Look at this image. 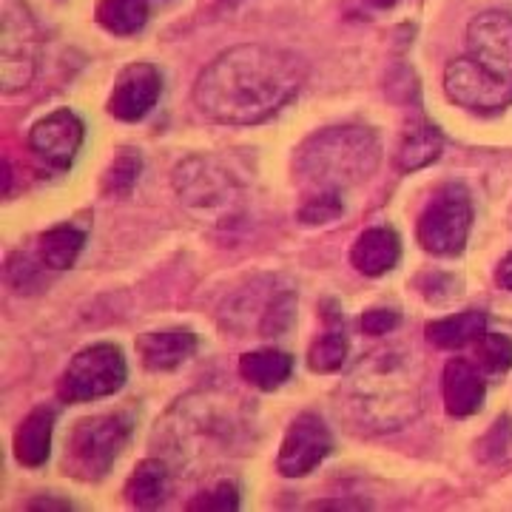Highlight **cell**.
Instances as JSON below:
<instances>
[{"label": "cell", "mask_w": 512, "mask_h": 512, "mask_svg": "<svg viewBox=\"0 0 512 512\" xmlns=\"http://www.w3.org/2000/svg\"><path fill=\"white\" fill-rule=\"evenodd\" d=\"M308 69L276 46L245 43L214 57L194 83L197 109L222 126H256L271 120L299 94Z\"/></svg>", "instance_id": "6da1fadb"}, {"label": "cell", "mask_w": 512, "mask_h": 512, "mask_svg": "<svg viewBox=\"0 0 512 512\" xmlns=\"http://www.w3.org/2000/svg\"><path fill=\"white\" fill-rule=\"evenodd\" d=\"M254 433V407L225 390H200L174 404L154 430L163 458L180 476H202L245 453Z\"/></svg>", "instance_id": "7a4b0ae2"}, {"label": "cell", "mask_w": 512, "mask_h": 512, "mask_svg": "<svg viewBox=\"0 0 512 512\" xmlns=\"http://www.w3.org/2000/svg\"><path fill=\"white\" fill-rule=\"evenodd\" d=\"M424 367L413 350L390 345L362 356L339 390L359 427L373 433L402 430L421 413Z\"/></svg>", "instance_id": "3957f363"}, {"label": "cell", "mask_w": 512, "mask_h": 512, "mask_svg": "<svg viewBox=\"0 0 512 512\" xmlns=\"http://www.w3.org/2000/svg\"><path fill=\"white\" fill-rule=\"evenodd\" d=\"M450 103L478 114L512 106V15L484 12L467 26V55L444 69Z\"/></svg>", "instance_id": "277c9868"}, {"label": "cell", "mask_w": 512, "mask_h": 512, "mask_svg": "<svg viewBox=\"0 0 512 512\" xmlns=\"http://www.w3.org/2000/svg\"><path fill=\"white\" fill-rule=\"evenodd\" d=\"M382 160V143L376 131L359 123L330 126L311 134L296 148L293 171L299 183L311 188L313 194L322 191H348L353 185L367 180Z\"/></svg>", "instance_id": "5b68a950"}, {"label": "cell", "mask_w": 512, "mask_h": 512, "mask_svg": "<svg viewBox=\"0 0 512 512\" xmlns=\"http://www.w3.org/2000/svg\"><path fill=\"white\" fill-rule=\"evenodd\" d=\"M174 191L185 208L211 220L228 222L242 208V183L228 165L211 154H194L174 168Z\"/></svg>", "instance_id": "8992f818"}, {"label": "cell", "mask_w": 512, "mask_h": 512, "mask_svg": "<svg viewBox=\"0 0 512 512\" xmlns=\"http://www.w3.org/2000/svg\"><path fill=\"white\" fill-rule=\"evenodd\" d=\"M131 430H134V419L128 413L80 419L66 441V458H63L66 473L83 481L103 478L123 453V447L131 439Z\"/></svg>", "instance_id": "52a82bcc"}, {"label": "cell", "mask_w": 512, "mask_h": 512, "mask_svg": "<svg viewBox=\"0 0 512 512\" xmlns=\"http://www.w3.org/2000/svg\"><path fill=\"white\" fill-rule=\"evenodd\" d=\"M473 225V197L461 183L441 185L419 217V242L436 256H456L464 251Z\"/></svg>", "instance_id": "ba28073f"}, {"label": "cell", "mask_w": 512, "mask_h": 512, "mask_svg": "<svg viewBox=\"0 0 512 512\" xmlns=\"http://www.w3.org/2000/svg\"><path fill=\"white\" fill-rule=\"evenodd\" d=\"M126 356L117 345L100 342L80 350L57 382V396L63 402H94L117 393L126 384Z\"/></svg>", "instance_id": "9c48e42d"}, {"label": "cell", "mask_w": 512, "mask_h": 512, "mask_svg": "<svg viewBox=\"0 0 512 512\" xmlns=\"http://www.w3.org/2000/svg\"><path fill=\"white\" fill-rule=\"evenodd\" d=\"M40 32L20 0H3L0 9V86L12 94L26 89L37 72Z\"/></svg>", "instance_id": "30bf717a"}, {"label": "cell", "mask_w": 512, "mask_h": 512, "mask_svg": "<svg viewBox=\"0 0 512 512\" xmlns=\"http://www.w3.org/2000/svg\"><path fill=\"white\" fill-rule=\"evenodd\" d=\"M330 450H333V436L325 419L316 413H302L291 421L282 439L276 470L285 478L308 476L330 456Z\"/></svg>", "instance_id": "8fae6325"}, {"label": "cell", "mask_w": 512, "mask_h": 512, "mask_svg": "<svg viewBox=\"0 0 512 512\" xmlns=\"http://www.w3.org/2000/svg\"><path fill=\"white\" fill-rule=\"evenodd\" d=\"M86 126L69 109H60L43 120H37L29 131V148L52 168H69L83 146Z\"/></svg>", "instance_id": "7c38bea8"}, {"label": "cell", "mask_w": 512, "mask_h": 512, "mask_svg": "<svg viewBox=\"0 0 512 512\" xmlns=\"http://www.w3.org/2000/svg\"><path fill=\"white\" fill-rule=\"evenodd\" d=\"M163 94V74L151 63H131L120 72L109 97V114L123 123H137L157 106Z\"/></svg>", "instance_id": "4fadbf2b"}, {"label": "cell", "mask_w": 512, "mask_h": 512, "mask_svg": "<svg viewBox=\"0 0 512 512\" xmlns=\"http://www.w3.org/2000/svg\"><path fill=\"white\" fill-rule=\"evenodd\" d=\"M441 393H444L447 413L456 416V419H467V416H473V413L481 410L484 396H487V387H484V379H481L476 365H470L467 359H453L444 367Z\"/></svg>", "instance_id": "5bb4252c"}, {"label": "cell", "mask_w": 512, "mask_h": 512, "mask_svg": "<svg viewBox=\"0 0 512 512\" xmlns=\"http://www.w3.org/2000/svg\"><path fill=\"white\" fill-rule=\"evenodd\" d=\"M137 353L151 373H165L185 365L197 353V336L191 330H163L137 339Z\"/></svg>", "instance_id": "9a60e30c"}, {"label": "cell", "mask_w": 512, "mask_h": 512, "mask_svg": "<svg viewBox=\"0 0 512 512\" xmlns=\"http://www.w3.org/2000/svg\"><path fill=\"white\" fill-rule=\"evenodd\" d=\"M402 259V239L393 228H370L353 242L350 262L359 274L382 276L393 271Z\"/></svg>", "instance_id": "2e32d148"}, {"label": "cell", "mask_w": 512, "mask_h": 512, "mask_svg": "<svg viewBox=\"0 0 512 512\" xmlns=\"http://www.w3.org/2000/svg\"><path fill=\"white\" fill-rule=\"evenodd\" d=\"M57 413L52 407H35L26 419L20 421L15 433V458L23 467H43L52 453V430Z\"/></svg>", "instance_id": "e0dca14e"}, {"label": "cell", "mask_w": 512, "mask_h": 512, "mask_svg": "<svg viewBox=\"0 0 512 512\" xmlns=\"http://www.w3.org/2000/svg\"><path fill=\"white\" fill-rule=\"evenodd\" d=\"M171 495V467L165 458H146L126 481V498L131 507L154 510Z\"/></svg>", "instance_id": "ac0fdd59"}, {"label": "cell", "mask_w": 512, "mask_h": 512, "mask_svg": "<svg viewBox=\"0 0 512 512\" xmlns=\"http://www.w3.org/2000/svg\"><path fill=\"white\" fill-rule=\"evenodd\" d=\"M293 373V359L291 353L276 348H262L251 350L239 359V376L248 384H254L259 390L271 393L276 387L291 379Z\"/></svg>", "instance_id": "d6986e66"}, {"label": "cell", "mask_w": 512, "mask_h": 512, "mask_svg": "<svg viewBox=\"0 0 512 512\" xmlns=\"http://www.w3.org/2000/svg\"><path fill=\"white\" fill-rule=\"evenodd\" d=\"M444 148V137L436 126L430 123H410L404 128L402 143L396 151V165L402 171H419L427 168L430 163H436Z\"/></svg>", "instance_id": "ffe728a7"}, {"label": "cell", "mask_w": 512, "mask_h": 512, "mask_svg": "<svg viewBox=\"0 0 512 512\" xmlns=\"http://www.w3.org/2000/svg\"><path fill=\"white\" fill-rule=\"evenodd\" d=\"M424 333H427V339H430L436 348H464V345H470V342H478V339L487 333V313L464 311L456 313V316H447V319H436V322H430V325L424 328Z\"/></svg>", "instance_id": "44dd1931"}, {"label": "cell", "mask_w": 512, "mask_h": 512, "mask_svg": "<svg viewBox=\"0 0 512 512\" xmlns=\"http://www.w3.org/2000/svg\"><path fill=\"white\" fill-rule=\"evenodd\" d=\"M86 245V234L77 231L74 225H57L52 231H46L40 237V245H37V254H40V262L43 268L49 271H66L77 262V256Z\"/></svg>", "instance_id": "7402d4cb"}, {"label": "cell", "mask_w": 512, "mask_h": 512, "mask_svg": "<svg viewBox=\"0 0 512 512\" xmlns=\"http://www.w3.org/2000/svg\"><path fill=\"white\" fill-rule=\"evenodd\" d=\"M148 20V0H100L97 23L111 35H137Z\"/></svg>", "instance_id": "603a6c76"}, {"label": "cell", "mask_w": 512, "mask_h": 512, "mask_svg": "<svg viewBox=\"0 0 512 512\" xmlns=\"http://www.w3.org/2000/svg\"><path fill=\"white\" fill-rule=\"evenodd\" d=\"M345 359H348V339L339 330L319 336L308 350V367L313 373H333L345 365Z\"/></svg>", "instance_id": "cb8c5ba5"}, {"label": "cell", "mask_w": 512, "mask_h": 512, "mask_svg": "<svg viewBox=\"0 0 512 512\" xmlns=\"http://www.w3.org/2000/svg\"><path fill=\"white\" fill-rule=\"evenodd\" d=\"M293 319H296V293H293V288H276L274 299H271L268 311L259 322V336L262 339L282 336L293 325Z\"/></svg>", "instance_id": "d4e9b609"}, {"label": "cell", "mask_w": 512, "mask_h": 512, "mask_svg": "<svg viewBox=\"0 0 512 512\" xmlns=\"http://www.w3.org/2000/svg\"><path fill=\"white\" fill-rule=\"evenodd\" d=\"M478 365L484 367L490 376H501L512 367V339L501 336V333H484L478 339L476 348Z\"/></svg>", "instance_id": "484cf974"}, {"label": "cell", "mask_w": 512, "mask_h": 512, "mask_svg": "<svg viewBox=\"0 0 512 512\" xmlns=\"http://www.w3.org/2000/svg\"><path fill=\"white\" fill-rule=\"evenodd\" d=\"M140 171H143V160H140V154H134V151L120 154V157L111 163L109 171H106V180H103L106 194H111V197H128V194H131V188H134L137 180H140Z\"/></svg>", "instance_id": "4316f807"}, {"label": "cell", "mask_w": 512, "mask_h": 512, "mask_svg": "<svg viewBox=\"0 0 512 512\" xmlns=\"http://www.w3.org/2000/svg\"><path fill=\"white\" fill-rule=\"evenodd\" d=\"M345 214V205H342V194L339 191H322V194H313L311 200L299 208V220L305 225H328V222L339 220Z\"/></svg>", "instance_id": "83f0119b"}, {"label": "cell", "mask_w": 512, "mask_h": 512, "mask_svg": "<svg viewBox=\"0 0 512 512\" xmlns=\"http://www.w3.org/2000/svg\"><path fill=\"white\" fill-rule=\"evenodd\" d=\"M40 265L29 254H15L6 262V282L20 293H35L40 288V279H43Z\"/></svg>", "instance_id": "f1b7e54d"}, {"label": "cell", "mask_w": 512, "mask_h": 512, "mask_svg": "<svg viewBox=\"0 0 512 512\" xmlns=\"http://www.w3.org/2000/svg\"><path fill=\"white\" fill-rule=\"evenodd\" d=\"M188 510H214V512H237L239 510V490L231 484V481H220L214 484L211 490H205L202 495H197Z\"/></svg>", "instance_id": "f546056e"}, {"label": "cell", "mask_w": 512, "mask_h": 512, "mask_svg": "<svg viewBox=\"0 0 512 512\" xmlns=\"http://www.w3.org/2000/svg\"><path fill=\"white\" fill-rule=\"evenodd\" d=\"M419 288L427 302H436V305H439V302H447V299L458 296L461 282L453 279L450 274H427L419 279Z\"/></svg>", "instance_id": "4dcf8cb0"}, {"label": "cell", "mask_w": 512, "mask_h": 512, "mask_svg": "<svg viewBox=\"0 0 512 512\" xmlns=\"http://www.w3.org/2000/svg\"><path fill=\"white\" fill-rule=\"evenodd\" d=\"M399 322H402L399 311H393V308H373V311H367L362 316V330L370 333V336H384V333H393V330L399 328Z\"/></svg>", "instance_id": "1f68e13d"}, {"label": "cell", "mask_w": 512, "mask_h": 512, "mask_svg": "<svg viewBox=\"0 0 512 512\" xmlns=\"http://www.w3.org/2000/svg\"><path fill=\"white\" fill-rule=\"evenodd\" d=\"M512 447V416H504L493 424L490 436L484 439V456L498 458Z\"/></svg>", "instance_id": "d6a6232c"}, {"label": "cell", "mask_w": 512, "mask_h": 512, "mask_svg": "<svg viewBox=\"0 0 512 512\" xmlns=\"http://www.w3.org/2000/svg\"><path fill=\"white\" fill-rule=\"evenodd\" d=\"M495 279H498V285H501L504 291L512 293V254L498 265V274H495Z\"/></svg>", "instance_id": "836d02e7"}, {"label": "cell", "mask_w": 512, "mask_h": 512, "mask_svg": "<svg viewBox=\"0 0 512 512\" xmlns=\"http://www.w3.org/2000/svg\"><path fill=\"white\" fill-rule=\"evenodd\" d=\"M328 507H336V510H356V507H362V504H348V501H316L311 504V510H328Z\"/></svg>", "instance_id": "e575fe53"}, {"label": "cell", "mask_w": 512, "mask_h": 512, "mask_svg": "<svg viewBox=\"0 0 512 512\" xmlns=\"http://www.w3.org/2000/svg\"><path fill=\"white\" fill-rule=\"evenodd\" d=\"M32 510H72V504H63V501L57 504V501H49V498H46V501H35Z\"/></svg>", "instance_id": "d590c367"}, {"label": "cell", "mask_w": 512, "mask_h": 512, "mask_svg": "<svg viewBox=\"0 0 512 512\" xmlns=\"http://www.w3.org/2000/svg\"><path fill=\"white\" fill-rule=\"evenodd\" d=\"M367 3H373L376 9H390V6H396L399 0H367Z\"/></svg>", "instance_id": "8d00e7d4"}, {"label": "cell", "mask_w": 512, "mask_h": 512, "mask_svg": "<svg viewBox=\"0 0 512 512\" xmlns=\"http://www.w3.org/2000/svg\"><path fill=\"white\" fill-rule=\"evenodd\" d=\"M222 3H228V6H231V3H239V0H222Z\"/></svg>", "instance_id": "74e56055"}]
</instances>
